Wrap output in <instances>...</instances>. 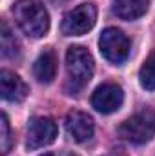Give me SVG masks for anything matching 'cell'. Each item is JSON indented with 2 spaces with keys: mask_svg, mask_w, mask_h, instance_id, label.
<instances>
[{
  "mask_svg": "<svg viewBox=\"0 0 155 156\" xmlns=\"http://www.w3.org/2000/svg\"><path fill=\"white\" fill-rule=\"evenodd\" d=\"M119 134L130 144H146L155 136V113L144 109L120 123Z\"/></svg>",
  "mask_w": 155,
  "mask_h": 156,
  "instance_id": "cell-3",
  "label": "cell"
},
{
  "mask_svg": "<svg viewBox=\"0 0 155 156\" xmlns=\"http://www.w3.org/2000/svg\"><path fill=\"white\" fill-rule=\"evenodd\" d=\"M11 145H13V138H11L9 118L6 113H2V118H0V153L7 154L11 151Z\"/></svg>",
  "mask_w": 155,
  "mask_h": 156,
  "instance_id": "cell-14",
  "label": "cell"
},
{
  "mask_svg": "<svg viewBox=\"0 0 155 156\" xmlns=\"http://www.w3.org/2000/svg\"><path fill=\"white\" fill-rule=\"evenodd\" d=\"M33 73L40 83L53 82V78L57 76V55H55V51L47 49L40 55L33 64Z\"/></svg>",
  "mask_w": 155,
  "mask_h": 156,
  "instance_id": "cell-11",
  "label": "cell"
},
{
  "mask_svg": "<svg viewBox=\"0 0 155 156\" xmlns=\"http://www.w3.org/2000/svg\"><path fill=\"white\" fill-rule=\"evenodd\" d=\"M97 22V7L93 4H80L75 9L68 11L62 18V33L66 37L86 35Z\"/></svg>",
  "mask_w": 155,
  "mask_h": 156,
  "instance_id": "cell-4",
  "label": "cell"
},
{
  "mask_svg": "<svg viewBox=\"0 0 155 156\" xmlns=\"http://www.w3.org/2000/svg\"><path fill=\"white\" fill-rule=\"evenodd\" d=\"M66 131L73 142H78V144L88 142L95 133L93 118L82 111H71L66 116Z\"/></svg>",
  "mask_w": 155,
  "mask_h": 156,
  "instance_id": "cell-8",
  "label": "cell"
},
{
  "mask_svg": "<svg viewBox=\"0 0 155 156\" xmlns=\"http://www.w3.org/2000/svg\"><path fill=\"white\" fill-rule=\"evenodd\" d=\"M66 69H68V89L77 94L93 78L95 62L91 53L82 45H71L66 53Z\"/></svg>",
  "mask_w": 155,
  "mask_h": 156,
  "instance_id": "cell-2",
  "label": "cell"
},
{
  "mask_svg": "<svg viewBox=\"0 0 155 156\" xmlns=\"http://www.w3.org/2000/svg\"><path fill=\"white\" fill-rule=\"evenodd\" d=\"M59 134V129H57V123L47 116H37L29 120V125H28V138H26V145L28 149H40V147H46L49 144L55 142Z\"/></svg>",
  "mask_w": 155,
  "mask_h": 156,
  "instance_id": "cell-6",
  "label": "cell"
},
{
  "mask_svg": "<svg viewBox=\"0 0 155 156\" xmlns=\"http://www.w3.org/2000/svg\"><path fill=\"white\" fill-rule=\"evenodd\" d=\"M0 40H2V56L6 58H15L20 53V44L11 33L9 26L2 22V31H0Z\"/></svg>",
  "mask_w": 155,
  "mask_h": 156,
  "instance_id": "cell-12",
  "label": "cell"
},
{
  "mask_svg": "<svg viewBox=\"0 0 155 156\" xmlns=\"http://www.w3.org/2000/svg\"><path fill=\"white\" fill-rule=\"evenodd\" d=\"M13 15L22 33L31 38H42L49 29V15L40 0H18L13 5Z\"/></svg>",
  "mask_w": 155,
  "mask_h": 156,
  "instance_id": "cell-1",
  "label": "cell"
},
{
  "mask_svg": "<svg viewBox=\"0 0 155 156\" xmlns=\"http://www.w3.org/2000/svg\"><path fill=\"white\" fill-rule=\"evenodd\" d=\"M0 93H2V98L7 100V102H22L26 100L28 93H29V87L26 85V82L18 75H15L13 71H7V69H2L0 71Z\"/></svg>",
  "mask_w": 155,
  "mask_h": 156,
  "instance_id": "cell-9",
  "label": "cell"
},
{
  "mask_svg": "<svg viewBox=\"0 0 155 156\" xmlns=\"http://www.w3.org/2000/svg\"><path fill=\"white\" fill-rule=\"evenodd\" d=\"M40 156H77L75 153H70V151H57V153H46V154Z\"/></svg>",
  "mask_w": 155,
  "mask_h": 156,
  "instance_id": "cell-15",
  "label": "cell"
},
{
  "mask_svg": "<svg viewBox=\"0 0 155 156\" xmlns=\"http://www.w3.org/2000/svg\"><path fill=\"white\" fill-rule=\"evenodd\" d=\"M102 56L112 64H122L130 55V38L117 27H106L99 38Z\"/></svg>",
  "mask_w": 155,
  "mask_h": 156,
  "instance_id": "cell-5",
  "label": "cell"
},
{
  "mask_svg": "<svg viewBox=\"0 0 155 156\" xmlns=\"http://www.w3.org/2000/svg\"><path fill=\"white\" fill-rule=\"evenodd\" d=\"M150 0H112V9L122 20H137L146 15Z\"/></svg>",
  "mask_w": 155,
  "mask_h": 156,
  "instance_id": "cell-10",
  "label": "cell"
},
{
  "mask_svg": "<svg viewBox=\"0 0 155 156\" xmlns=\"http://www.w3.org/2000/svg\"><path fill=\"white\" fill-rule=\"evenodd\" d=\"M139 82L144 89L155 91V51L144 60V64L139 71Z\"/></svg>",
  "mask_w": 155,
  "mask_h": 156,
  "instance_id": "cell-13",
  "label": "cell"
},
{
  "mask_svg": "<svg viewBox=\"0 0 155 156\" xmlns=\"http://www.w3.org/2000/svg\"><path fill=\"white\" fill-rule=\"evenodd\" d=\"M124 102V91L117 83H102L91 94V105L102 115H112L120 109Z\"/></svg>",
  "mask_w": 155,
  "mask_h": 156,
  "instance_id": "cell-7",
  "label": "cell"
}]
</instances>
